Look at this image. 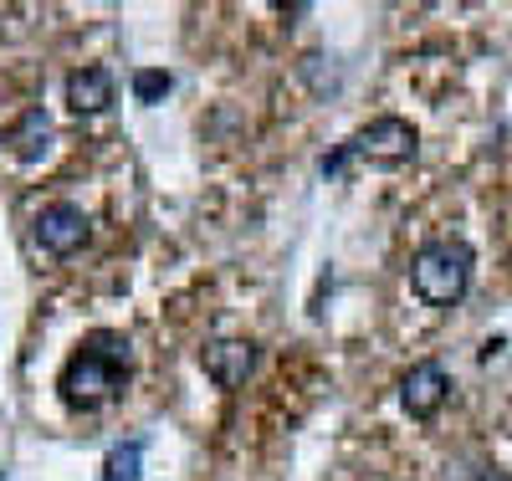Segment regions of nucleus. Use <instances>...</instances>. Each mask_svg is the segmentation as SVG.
I'll return each instance as SVG.
<instances>
[{"mask_svg":"<svg viewBox=\"0 0 512 481\" xmlns=\"http://www.w3.org/2000/svg\"><path fill=\"white\" fill-rule=\"evenodd\" d=\"M472 272H477V251L466 246L461 236H441V241H425L410 261V287L420 302L431 308H456L472 287Z\"/></svg>","mask_w":512,"mask_h":481,"instance_id":"2","label":"nucleus"},{"mask_svg":"<svg viewBox=\"0 0 512 481\" xmlns=\"http://www.w3.org/2000/svg\"><path fill=\"white\" fill-rule=\"evenodd\" d=\"M472 481H512V476H507V471H502V466H482V471H477V476H472Z\"/></svg>","mask_w":512,"mask_h":481,"instance_id":"11","label":"nucleus"},{"mask_svg":"<svg viewBox=\"0 0 512 481\" xmlns=\"http://www.w3.org/2000/svg\"><path fill=\"white\" fill-rule=\"evenodd\" d=\"M36 246L41 251H52V256H72L82 241H88V231H93V221L82 215V205H67V200H57V205H47L36 215Z\"/></svg>","mask_w":512,"mask_h":481,"instance_id":"4","label":"nucleus"},{"mask_svg":"<svg viewBox=\"0 0 512 481\" xmlns=\"http://www.w3.org/2000/svg\"><path fill=\"white\" fill-rule=\"evenodd\" d=\"M0 144H6V154L21 159V164L41 159V154H47V144H52V118L41 113V108H26V113L6 128V134H0Z\"/></svg>","mask_w":512,"mask_h":481,"instance_id":"7","label":"nucleus"},{"mask_svg":"<svg viewBox=\"0 0 512 481\" xmlns=\"http://www.w3.org/2000/svg\"><path fill=\"white\" fill-rule=\"evenodd\" d=\"M169 87H175V77L159 72V67H139V72H134V98H139V103H159Z\"/></svg>","mask_w":512,"mask_h":481,"instance_id":"10","label":"nucleus"},{"mask_svg":"<svg viewBox=\"0 0 512 481\" xmlns=\"http://www.w3.org/2000/svg\"><path fill=\"white\" fill-rule=\"evenodd\" d=\"M139 466H144V441H123L108 451L103 481H139Z\"/></svg>","mask_w":512,"mask_h":481,"instance_id":"9","label":"nucleus"},{"mask_svg":"<svg viewBox=\"0 0 512 481\" xmlns=\"http://www.w3.org/2000/svg\"><path fill=\"white\" fill-rule=\"evenodd\" d=\"M415 149H420L415 123H405V118H395V113H384V118L364 123L349 144H338V149L323 159V174H344L349 159H369V164H410Z\"/></svg>","mask_w":512,"mask_h":481,"instance_id":"3","label":"nucleus"},{"mask_svg":"<svg viewBox=\"0 0 512 481\" xmlns=\"http://www.w3.org/2000/svg\"><path fill=\"white\" fill-rule=\"evenodd\" d=\"M128 369H134V354H128V338L118 333H93L88 343L67 359L57 389L72 410H93L103 400H113L118 389L128 384Z\"/></svg>","mask_w":512,"mask_h":481,"instance_id":"1","label":"nucleus"},{"mask_svg":"<svg viewBox=\"0 0 512 481\" xmlns=\"http://www.w3.org/2000/svg\"><path fill=\"white\" fill-rule=\"evenodd\" d=\"M200 369L216 379L221 389H236L256 369V343L251 338H216V343H205L200 348Z\"/></svg>","mask_w":512,"mask_h":481,"instance_id":"6","label":"nucleus"},{"mask_svg":"<svg viewBox=\"0 0 512 481\" xmlns=\"http://www.w3.org/2000/svg\"><path fill=\"white\" fill-rule=\"evenodd\" d=\"M67 103H72V113H103V108H113V72L108 67H77V72H67Z\"/></svg>","mask_w":512,"mask_h":481,"instance_id":"8","label":"nucleus"},{"mask_svg":"<svg viewBox=\"0 0 512 481\" xmlns=\"http://www.w3.org/2000/svg\"><path fill=\"white\" fill-rule=\"evenodd\" d=\"M446 395H451V374H446V364H436V359L410 364V374L400 379V405H405V415H415V420H431V415L446 405Z\"/></svg>","mask_w":512,"mask_h":481,"instance_id":"5","label":"nucleus"}]
</instances>
